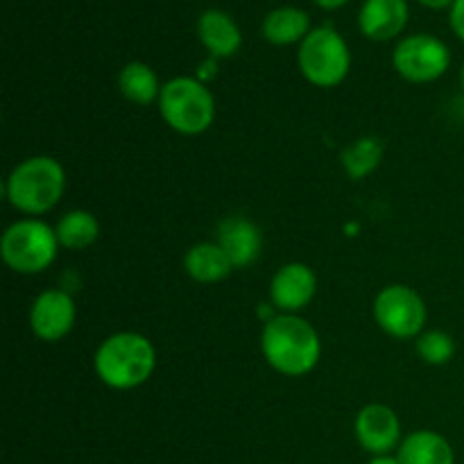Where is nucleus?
Instances as JSON below:
<instances>
[{"mask_svg": "<svg viewBox=\"0 0 464 464\" xmlns=\"http://www.w3.org/2000/svg\"><path fill=\"white\" fill-rule=\"evenodd\" d=\"M261 352L276 374L299 379L311 374L320 362L322 340L315 326L302 315L279 313L263 324Z\"/></svg>", "mask_w": 464, "mask_h": 464, "instance_id": "1", "label": "nucleus"}, {"mask_svg": "<svg viewBox=\"0 0 464 464\" xmlns=\"http://www.w3.org/2000/svg\"><path fill=\"white\" fill-rule=\"evenodd\" d=\"M98 379L111 390H136L152 379L157 349L152 340L136 331H118L100 343L93 356Z\"/></svg>", "mask_w": 464, "mask_h": 464, "instance_id": "2", "label": "nucleus"}, {"mask_svg": "<svg viewBox=\"0 0 464 464\" xmlns=\"http://www.w3.org/2000/svg\"><path fill=\"white\" fill-rule=\"evenodd\" d=\"M66 193V170L48 154L23 159L5 181V198L25 218H39L53 211Z\"/></svg>", "mask_w": 464, "mask_h": 464, "instance_id": "3", "label": "nucleus"}, {"mask_svg": "<svg viewBox=\"0 0 464 464\" xmlns=\"http://www.w3.org/2000/svg\"><path fill=\"white\" fill-rule=\"evenodd\" d=\"M159 113L172 131L181 136H199L216 121V95L195 75L172 77L163 84Z\"/></svg>", "mask_w": 464, "mask_h": 464, "instance_id": "4", "label": "nucleus"}, {"mask_svg": "<svg viewBox=\"0 0 464 464\" xmlns=\"http://www.w3.org/2000/svg\"><path fill=\"white\" fill-rule=\"evenodd\" d=\"M62 249L57 231L41 218H21L5 229L0 238V256L16 275H41L48 270Z\"/></svg>", "mask_w": 464, "mask_h": 464, "instance_id": "5", "label": "nucleus"}, {"mask_svg": "<svg viewBox=\"0 0 464 464\" xmlns=\"http://www.w3.org/2000/svg\"><path fill=\"white\" fill-rule=\"evenodd\" d=\"M304 80L317 89H335L352 71V50L334 25H317L297 48Z\"/></svg>", "mask_w": 464, "mask_h": 464, "instance_id": "6", "label": "nucleus"}, {"mask_svg": "<svg viewBox=\"0 0 464 464\" xmlns=\"http://www.w3.org/2000/svg\"><path fill=\"white\" fill-rule=\"evenodd\" d=\"M372 315H374L376 326L390 338L417 340L426 329L429 308L415 288L406 284H392L381 288V293L374 297Z\"/></svg>", "mask_w": 464, "mask_h": 464, "instance_id": "7", "label": "nucleus"}, {"mask_svg": "<svg viewBox=\"0 0 464 464\" xmlns=\"http://www.w3.org/2000/svg\"><path fill=\"white\" fill-rule=\"evenodd\" d=\"M392 68L411 84H430L449 72L451 50L440 36L426 32L403 36L392 50Z\"/></svg>", "mask_w": 464, "mask_h": 464, "instance_id": "8", "label": "nucleus"}, {"mask_svg": "<svg viewBox=\"0 0 464 464\" xmlns=\"http://www.w3.org/2000/svg\"><path fill=\"white\" fill-rule=\"evenodd\" d=\"M75 299L63 288L44 290L30 306V329L44 343H59L66 338L75 326Z\"/></svg>", "mask_w": 464, "mask_h": 464, "instance_id": "9", "label": "nucleus"}, {"mask_svg": "<svg viewBox=\"0 0 464 464\" xmlns=\"http://www.w3.org/2000/svg\"><path fill=\"white\" fill-rule=\"evenodd\" d=\"M353 435L367 453L388 456L403 442L401 420L385 403H367L353 420Z\"/></svg>", "mask_w": 464, "mask_h": 464, "instance_id": "10", "label": "nucleus"}, {"mask_svg": "<svg viewBox=\"0 0 464 464\" xmlns=\"http://www.w3.org/2000/svg\"><path fill=\"white\" fill-rule=\"evenodd\" d=\"M317 276L306 263H285L270 281V304L285 315H299L315 299Z\"/></svg>", "mask_w": 464, "mask_h": 464, "instance_id": "11", "label": "nucleus"}, {"mask_svg": "<svg viewBox=\"0 0 464 464\" xmlns=\"http://www.w3.org/2000/svg\"><path fill=\"white\" fill-rule=\"evenodd\" d=\"M218 245L225 249L234 270H245L252 266L263 249V234L245 216H229L218 225Z\"/></svg>", "mask_w": 464, "mask_h": 464, "instance_id": "12", "label": "nucleus"}, {"mask_svg": "<svg viewBox=\"0 0 464 464\" xmlns=\"http://www.w3.org/2000/svg\"><path fill=\"white\" fill-rule=\"evenodd\" d=\"M411 21L408 0H365L358 12V27L370 41H392Z\"/></svg>", "mask_w": 464, "mask_h": 464, "instance_id": "13", "label": "nucleus"}, {"mask_svg": "<svg viewBox=\"0 0 464 464\" xmlns=\"http://www.w3.org/2000/svg\"><path fill=\"white\" fill-rule=\"evenodd\" d=\"M198 39L213 59H229L243 45V32L234 16L222 9H207L198 18Z\"/></svg>", "mask_w": 464, "mask_h": 464, "instance_id": "14", "label": "nucleus"}, {"mask_svg": "<svg viewBox=\"0 0 464 464\" xmlns=\"http://www.w3.org/2000/svg\"><path fill=\"white\" fill-rule=\"evenodd\" d=\"M311 16L304 12L302 7H293V5H284L272 12L266 14L261 23V34L267 44L276 45V48H285V45L302 44L311 32Z\"/></svg>", "mask_w": 464, "mask_h": 464, "instance_id": "15", "label": "nucleus"}, {"mask_svg": "<svg viewBox=\"0 0 464 464\" xmlns=\"http://www.w3.org/2000/svg\"><path fill=\"white\" fill-rule=\"evenodd\" d=\"M184 270L198 284H220L234 272V266L218 240H204L184 254Z\"/></svg>", "mask_w": 464, "mask_h": 464, "instance_id": "16", "label": "nucleus"}, {"mask_svg": "<svg viewBox=\"0 0 464 464\" xmlns=\"http://www.w3.org/2000/svg\"><path fill=\"white\" fill-rule=\"evenodd\" d=\"M399 462L401 464H453V447L444 435L435 430H415L403 438L399 447Z\"/></svg>", "mask_w": 464, "mask_h": 464, "instance_id": "17", "label": "nucleus"}, {"mask_svg": "<svg viewBox=\"0 0 464 464\" xmlns=\"http://www.w3.org/2000/svg\"><path fill=\"white\" fill-rule=\"evenodd\" d=\"M161 89L163 84L157 71L145 62H130L118 72V91L131 104L148 107V104L159 102Z\"/></svg>", "mask_w": 464, "mask_h": 464, "instance_id": "18", "label": "nucleus"}, {"mask_svg": "<svg viewBox=\"0 0 464 464\" xmlns=\"http://www.w3.org/2000/svg\"><path fill=\"white\" fill-rule=\"evenodd\" d=\"M54 231H57V240L63 249L82 252L100 238V222L91 211L72 208L59 218Z\"/></svg>", "mask_w": 464, "mask_h": 464, "instance_id": "19", "label": "nucleus"}, {"mask_svg": "<svg viewBox=\"0 0 464 464\" xmlns=\"http://www.w3.org/2000/svg\"><path fill=\"white\" fill-rule=\"evenodd\" d=\"M381 161H383V140L376 136H361L340 154L343 170L353 181L367 179L381 166Z\"/></svg>", "mask_w": 464, "mask_h": 464, "instance_id": "20", "label": "nucleus"}, {"mask_svg": "<svg viewBox=\"0 0 464 464\" xmlns=\"http://www.w3.org/2000/svg\"><path fill=\"white\" fill-rule=\"evenodd\" d=\"M417 353L426 365H449L456 356V340L442 329H429L417 338Z\"/></svg>", "mask_w": 464, "mask_h": 464, "instance_id": "21", "label": "nucleus"}, {"mask_svg": "<svg viewBox=\"0 0 464 464\" xmlns=\"http://www.w3.org/2000/svg\"><path fill=\"white\" fill-rule=\"evenodd\" d=\"M449 25H451L453 34L464 44V0H456L453 7L449 9Z\"/></svg>", "mask_w": 464, "mask_h": 464, "instance_id": "22", "label": "nucleus"}, {"mask_svg": "<svg viewBox=\"0 0 464 464\" xmlns=\"http://www.w3.org/2000/svg\"><path fill=\"white\" fill-rule=\"evenodd\" d=\"M195 77H198L199 82H204V84H207V86L211 84V82L218 77V59L207 57V59H204V62H199Z\"/></svg>", "mask_w": 464, "mask_h": 464, "instance_id": "23", "label": "nucleus"}, {"mask_svg": "<svg viewBox=\"0 0 464 464\" xmlns=\"http://www.w3.org/2000/svg\"><path fill=\"white\" fill-rule=\"evenodd\" d=\"M421 7L433 9V12H442V9H451L456 0H417Z\"/></svg>", "mask_w": 464, "mask_h": 464, "instance_id": "24", "label": "nucleus"}, {"mask_svg": "<svg viewBox=\"0 0 464 464\" xmlns=\"http://www.w3.org/2000/svg\"><path fill=\"white\" fill-rule=\"evenodd\" d=\"M313 3H315L317 7L326 9V12H335V9L344 7V5H347L349 0H313Z\"/></svg>", "mask_w": 464, "mask_h": 464, "instance_id": "25", "label": "nucleus"}, {"mask_svg": "<svg viewBox=\"0 0 464 464\" xmlns=\"http://www.w3.org/2000/svg\"><path fill=\"white\" fill-rule=\"evenodd\" d=\"M367 464H401V462H399V458L390 456L388 453V456H374Z\"/></svg>", "mask_w": 464, "mask_h": 464, "instance_id": "26", "label": "nucleus"}, {"mask_svg": "<svg viewBox=\"0 0 464 464\" xmlns=\"http://www.w3.org/2000/svg\"><path fill=\"white\" fill-rule=\"evenodd\" d=\"M460 84H462V91H464V63H462V71H460Z\"/></svg>", "mask_w": 464, "mask_h": 464, "instance_id": "27", "label": "nucleus"}]
</instances>
